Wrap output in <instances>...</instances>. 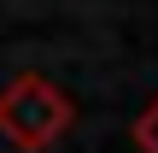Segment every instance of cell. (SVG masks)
<instances>
[{
	"label": "cell",
	"mask_w": 158,
	"mask_h": 153,
	"mask_svg": "<svg viewBox=\"0 0 158 153\" xmlns=\"http://www.w3.org/2000/svg\"><path fill=\"white\" fill-rule=\"evenodd\" d=\"M76 124V100L41 77V71H18L12 83H0V142L18 153H47L59 147Z\"/></svg>",
	"instance_id": "cell-1"
},
{
	"label": "cell",
	"mask_w": 158,
	"mask_h": 153,
	"mask_svg": "<svg viewBox=\"0 0 158 153\" xmlns=\"http://www.w3.org/2000/svg\"><path fill=\"white\" fill-rule=\"evenodd\" d=\"M129 136H135V147H141V153H158V100L141 106V118H135V130H129Z\"/></svg>",
	"instance_id": "cell-2"
}]
</instances>
